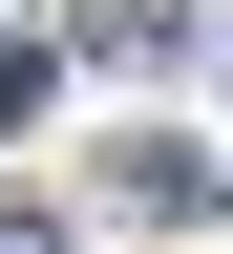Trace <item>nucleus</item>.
Here are the masks:
<instances>
[{
	"mask_svg": "<svg viewBox=\"0 0 233 254\" xmlns=\"http://www.w3.org/2000/svg\"><path fill=\"white\" fill-rule=\"evenodd\" d=\"M0 254H64V233H43V212H0Z\"/></svg>",
	"mask_w": 233,
	"mask_h": 254,
	"instance_id": "f03ea898",
	"label": "nucleus"
},
{
	"mask_svg": "<svg viewBox=\"0 0 233 254\" xmlns=\"http://www.w3.org/2000/svg\"><path fill=\"white\" fill-rule=\"evenodd\" d=\"M64 106V43H0V127H43Z\"/></svg>",
	"mask_w": 233,
	"mask_h": 254,
	"instance_id": "f257e3e1",
	"label": "nucleus"
}]
</instances>
